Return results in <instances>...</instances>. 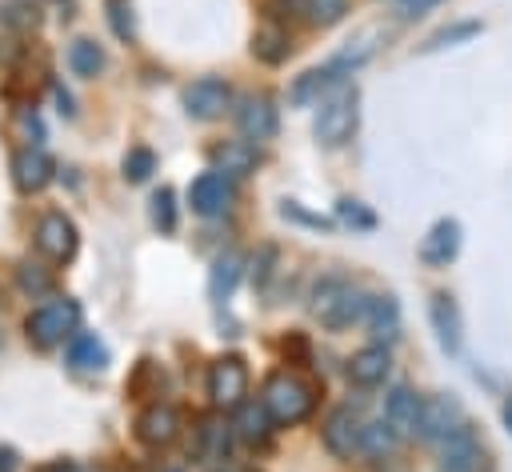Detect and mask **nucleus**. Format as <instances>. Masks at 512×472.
Instances as JSON below:
<instances>
[{"label":"nucleus","mask_w":512,"mask_h":472,"mask_svg":"<svg viewBox=\"0 0 512 472\" xmlns=\"http://www.w3.org/2000/svg\"><path fill=\"white\" fill-rule=\"evenodd\" d=\"M356 120H360V92L356 88H340L336 96H328L312 120V136L324 144V148H340L352 140L356 132Z\"/></svg>","instance_id":"obj_3"},{"label":"nucleus","mask_w":512,"mask_h":472,"mask_svg":"<svg viewBox=\"0 0 512 472\" xmlns=\"http://www.w3.org/2000/svg\"><path fill=\"white\" fill-rule=\"evenodd\" d=\"M392 448H396V432H392V424L388 420H376V424H364L360 428V452H368V456H392Z\"/></svg>","instance_id":"obj_27"},{"label":"nucleus","mask_w":512,"mask_h":472,"mask_svg":"<svg viewBox=\"0 0 512 472\" xmlns=\"http://www.w3.org/2000/svg\"><path fill=\"white\" fill-rule=\"evenodd\" d=\"M244 392H248V364L240 356H220L212 368H208V396L216 408H236L244 404Z\"/></svg>","instance_id":"obj_5"},{"label":"nucleus","mask_w":512,"mask_h":472,"mask_svg":"<svg viewBox=\"0 0 512 472\" xmlns=\"http://www.w3.org/2000/svg\"><path fill=\"white\" fill-rule=\"evenodd\" d=\"M272 256H276L272 248H260V264L252 260V280H256V284H264V280H268V272H272V268H268V264H272Z\"/></svg>","instance_id":"obj_36"},{"label":"nucleus","mask_w":512,"mask_h":472,"mask_svg":"<svg viewBox=\"0 0 512 472\" xmlns=\"http://www.w3.org/2000/svg\"><path fill=\"white\" fill-rule=\"evenodd\" d=\"M480 32V24L476 20H464V24H452V28H444V32H436L432 40H428V52H436V48H448V44H456V40H464V36H476Z\"/></svg>","instance_id":"obj_33"},{"label":"nucleus","mask_w":512,"mask_h":472,"mask_svg":"<svg viewBox=\"0 0 512 472\" xmlns=\"http://www.w3.org/2000/svg\"><path fill=\"white\" fill-rule=\"evenodd\" d=\"M16 464H20L16 452L12 448H0V472H16Z\"/></svg>","instance_id":"obj_38"},{"label":"nucleus","mask_w":512,"mask_h":472,"mask_svg":"<svg viewBox=\"0 0 512 472\" xmlns=\"http://www.w3.org/2000/svg\"><path fill=\"white\" fill-rule=\"evenodd\" d=\"M236 124H240V132H244L248 140H272L280 116H276V104H272L268 96H248V100L236 108Z\"/></svg>","instance_id":"obj_14"},{"label":"nucleus","mask_w":512,"mask_h":472,"mask_svg":"<svg viewBox=\"0 0 512 472\" xmlns=\"http://www.w3.org/2000/svg\"><path fill=\"white\" fill-rule=\"evenodd\" d=\"M252 56L264 60V64H280V60L288 56V32H284L276 20L260 24V28L252 32Z\"/></svg>","instance_id":"obj_22"},{"label":"nucleus","mask_w":512,"mask_h":472,"mask_svg":"<svg viewBox=\"0 0 512 472\" xmlns=\"http://www.w3.org/2000/svg\"><path fill=\"white\" fill-rule=\"evenodd\" d=\"M440 0H396V16L400 20H420L424 12H432Z\"/></svg>","instance_id":"obj_35"},{"label":"nucleus","mask_w":512,"mask_h":472,"mask_svg":"<svg viewBox=\"0 0 512 472\" xmlns=\"http://www.w3.org/2000/svg\"><path fill=\"white\" fill-rule=\"evenodd\" d=\"M304 12H308V20H312V24L332 28V24H340V20H344L348 0H304Z\"/></svg>","instance_id":"obj_28"},{"label":"nucleus","mask_w":512,"mask_h":472,"mask_svg":"<svg viewBox=\"0 0 512 472\" xmlns=\"http://www.w3.org/2000/svg\"><path fill=\"white\" fill-rule=\"evenodd\" d=\"M152 168H156V156H152L148 148H128V156H124V176H128L132 184L148 180V176H152Z\"/></svg>","instance_id":"obj_31"},{"label":"nucleus","mask_w":512,"mask_h":472,"mask_svg":"<svg viewBox=\"0 0 512 472\" xmlns=\"http://www.w3.org/2000/svg\"><path fill=\"white\" fill-rule=\"evenodd\" d=\"M460 252V224L456 220H436L428 236L420 240V260L424 264H448Z\"/></svg>","instance_id":"obj_17"},{"label":"nucleus","mask_w":512,"mask_h":472,"mask_svg":"<svg viewBox=\"0 0 512 472\" xmlns=\"http://www.w3.org/2000/svg\"><path fill=\"white\" fill-rule=\"evenodd\" d=\"M160 472H184V468H160Z\"/></svg>","instance_id":"obj_41"},{"label":"nucleus","mask_w":512,"mask_h":472,"mask_svg":"<svg viewBox=\"0 0 512 472\" xmlns=\"http://www.w3.org/2000/svg\"><path fill=\"white\" fill-rule=\"evenodd\" d=\"M228 104H232V88L220 76H200L184 88V112L192 120H216V116H224Z\"/></svg>","instance_id":"obj_7"},{"label":"nucleus","mask_w":512,"mask_h":472,"mask_svg":"<svg viewBox=\"0 0 512 472\" xmlns=\"http://www.w3.org/2000/svg\"><path fill=\"white\" fill-rule=\"evenodd\" d=\"M212 172H228V176H248L256 168V148L248 140H224L212 148Z\"/></svg>","instance_id":"obj_20"},{"label":"nucleus","mask_w":512,"mask_h":472,"mask_svg":"<svg viewBox=\"0 0 512 472\" xmlns=\"http://www.w3.org/2000/svg\"><path fill=\"white\" fill-rule=\"evenodd\" d=\"M500 416H504V428H508V432H512V396H508V400H504V408H500Z\"/></svg>","instance_id":"obj_40"},{"label":"nucleus","mask_w":512,"mask_h":472,"mask_svg":"<svg viewBox=\"0 0 512 472\" xmlns=\"http://www.w3.org/2000/svg\"><path fill=\"white\" fill-rule=\"evenodd\" d=\"M336 216H340L344 224H352V228H372V224H376V216H372L364 204H356V200H340V204H336Z\"/></svg>","instance_id":"obj_34"},{"label":"nucleus","mask_w":512,"mask_h":472,"mask_svg":"<svg viewBox=\"0 0 512 472\" xmlns=\"http://www.w3.org/2000/svg\"><path fill=\"white\" fill-rule=\"evenodd\" d=\"M240 412H236V432H240V440H248V444H260V440H268V412H264V404H236Z\"/></svg>","instance_id":"obj_26"},{"label":"nucleus","mask_w":512,"mask_h":472,"mask_svg":"<svg viewBox=\"0 0 512 472\" xmlns=\"http://www.w3.org/2000/svg\"><path fill=\"white\" fill-rule=\"evenodd\" d=\"M16 280H20V288H24L28 296H44V292H52V276H48L40 264H32V260H24V264L16 268Z\"/></svg>","instance_id":"obj_29"},{"label":"nucleus","mask_w":512,"mask_h":472,"mask_svg":"<svg viewBox=\"0 0 512 472\" xmlns=\"http://www.w3.org/2000/svg\"><path fill=\"white\" fill-rule=\"evenodd\" d=\"M152 224L160 232H172L176 228V196H172V188H160L152 196Z\"/></svg>","instance_id":"obj_30"},{"label":"nucleus","mask_w":512,"mask_h":472,"mask_svg":"<svg viewBox=\"0 0 512 472\" xmlns=\"http://www.w3.org/2000/svg\"><path fill=\"white\" fill-rule=\"evenodd\" d=\"M68 68H72L76 76H84V80L96 76V72L104 68V52H100V44H96V40H84V36L72 40V44H68Z\"/></svg>","instance_id":"obj_25"},{"label":"nucleus","mask_w":512,"mask_h":472,"mask_svg":"<svg viewBox=\"0 0 512 472\" xmlns=\"http://www.w3.org/2000/svg\"><path fill=\"white\" fill-rule=\"evenodd\" d=\"M456 428H464V408L456 396H424L420 400V440H448Z\"/></svg>","instance_id":"obj_6"},{"label":"nucleus","mask_w":512,"mask_h":472,"mask_svg":"<svg viewBox=\"0 0 512 472\" xmlns=\"http://www.w3.org/2000/svg\"><path fill=\"white\" fill-rule=\"evenodd\" d=\"M32 240L48 260H72L76 256V224L64 212H44Z\"/></svg>","instance_id":"obj_8"},{"label":"nucleus","mask_w":512,"mask_h":472,"mask_svg":"<svg viewBox=\"0 0 512 472\" xmlns=\"http://www.w3.org/2000/svg\"><path fill=\"white\" fill-rule=\"evenodd\" d=\"M280 212H284V216H292V220H304V224H316V228H324V224H328L324 216H312V212H300V208H296V204H288V200H284V208H280Z\"/></svg>","instance_id":"obj_37"},{"label":"nucleus","mask_w":512,"mask_h":472,"mask_svg":"<svg viewBox=\"0 0 512 472\" xmlns=\"http://www.w3.org/2000/svg\"><path fill=\"white\" fill-rule=\"evenodd\" d=\"M188 204H192L196 216H208V220H212V216H224L228 204H232V184H228V176H220V172L196 176L192 188H188Z\"/></svg>","instance_id":"obj_9"},{"label":"nucleus","mask_w":512,"mask_h":472,"mask_svg":"<svg viewBox=\"0 0 512 472\" xmlns=\"http://www.w3.org/2000/svg\"><path fill=\"white\" fill-rule=\"evenodd\" d=\"M364 320H368L372 336H396L400 332V304L392 296H372Z\"/></svg>","instance_id":"obj_24"},{"label":"nucleus","mask_w":512,"mask_h":472,"mask_svg":"<svg viewBox=\"0 0 512 472\" xmlns=\"http://www.w3.org/2000/svg\"><path fill=\"white\" fill-rule=\"evenodd\" d=\"M108 20H112V32L120 40H132L136 36V24H132V8L128 0H108Z\"/></svg>","instance_id":"obj_32"},{"label":"nucleus","mask_w":512,"mask_h":472,"mask_svg":"<svg viewBox=\"0 0 512 472\" xmlns=\"http://www.w3.org/2000/svg\"><path fill=\"white\" fill-rule=\"evenodd\" d=\"M428 316H432V328H436L440 344H444L448 352H460V312H456V300H452L448 292H432Z\"/></svg>","instance_id":"obj_18"},{"label":"nucleus","mask_w":512,"mask_h":472,"mask_svg":"<svg viewBox=\"0 0 512 472\" xmlns=\"http://www.w3.org/2000/svg\"><path fill=\"white\" fill-rule=\"evenodd\" d=\"M368 300H372V296H364V292L352 288L348 280H324V284L312 292V316H316L324 328L344 332V328H352L356 320L368 316Z\"/></svg>","instance_id":"obj_1"},{"label":"nucleus","mask_w":512,"mask_h":472,"mask_svg":"<svg viewBox=\"0 0 512 472\" xmlns=\"http://www.w3.org/2000/svg\"><path fill=\"white\" fill-rule=\"evenodd\" d=\"M52 172H56V164L44 148H24L12 156V180L20 192H40L52 180Z\"/></svg>","instance_id":"obj_15"},{"label":"nucleus","mask_w":512,"mask_h":472,"mask_svg":"<svg viewBox=\"0 0 512 472\" xmlns=\"http://www.w3.org/2000/svg\"><path fill=\"white\" fill-rule=\"evenodd\" d=\"M68 364L80 368V372H100L108 364V348L92 332H72V340H68Z\"/></svg>","instance_id":"obj_21"},{"label":"nucleus","mask_w":512,"mask_h":472,"mask_svg":"<svg viewBox=\"0 0 512 472\" xmlns=\"http://www.w3.org/2000/svg\"><path fill=\"white\" fill-rule=\"evenodd\" d=\"M136 436H140V444H148V448H164V444H172L176 436H180V416H176V408L172 404H148L140 416H136Z\"/></svg>","instance_id":"obj_11"},{"label":"nucleus","mask_w":512,"mask_h":472,"mask_svg":"<svg viewBox=\"0 0 512 472\" xmlns=\"http://www.w3.org/2000/svg\"><path fill=\"white\" fill-rule=\"evenodd\" d=\"M244 260L236 256V252H224V256H216L212 260V272H208V292H212V300H228L232 296V288H236V280H240V268Z\"/></svg>","instance_id":"obj_23"},{"label":"nucleus","mask_w":512,"mask_h":472,"mask_svg":"<svg viewBox=\"0 0 512 472\" xmlns=\"http://www.w3.org/2000/svg\"><path fill=\"white\" fill-rule=\"evenodd\" d=\"M420 400H424V396H416V392L404 388V384L388 392V400H384V420L392 424L396 436H416V428H420Z\"/></svg>","instance_id":"obj_16"},{"label":"nucleus","mask_w":512,"mask_h":472,"mask_svg":"<svg viewBox=\"0 0 512 472\" xmlns=\"http://www.w3.org/2000/svg\"><path fill=\"white\" fill-rule=\"evenodd\" d=\"M360 416L344 404V408H332L328 420H324V448L340 460H348L352 452H360Z\"/></svg>","instance_id":"obj_12"},{"label":"nucleus","mask_w":512,"mask_h":472,"mask_svg":"<svg viewBox=\"0 0 512 472\" xmlns=\"http://www.w3.org/2000/svg\"><path fill=\"white\" fill-rule=\"evenodd\" d=\"M260 404H264V412H268L276 424H300V420L312 412L316 396H312V384L300 380L296 372H272V376L264 380Z\"/></svg>","instance_id":"obj_2"},{"label":"nucleus","mask_w":512,"mask_h":472,"mask_svg":"<svg viewBox=\"0 0 512 472\" xmlns=\"http://www.w3.org/2000/svg\"><path fill=\"white\" fill-rule=\"evenodd\" d=\"M40 472H76V464H72V460H56V464H48V468H40Z\"/></svg>","instance_id":"obj_39"},{"label":"nucleus","mask_w":512,"mask_h":472,"mask_svg":"<svg viewBox=\"0 0 512 472\" xmlns=\"http://www.w3.org/2000/svg\"><path fill=\"white\" fill-rule=\"evenodd\" d=\"M344 60H332V64H324V68H308V72H300L296 80H292V88H288V100L296 104V108H308V104H320V96L324 92H332L344 76Z\"/></svg>","instance_id":"obj_10"},{"label":"nucleus","mask_w":512,"mask_h":472,"mask_svg":"<svg viewBox=\"0 0 512 472\" xmlns=\"http://www.w3.org/2000/svg\"><path fill=\"white\" fill-rule=\"evenodd\" d=\"M480 464V444L472 436V428H456L448 440H440V460H436V472H476Z\"/></svg>","instance_id":"obj_13"},{"label":"nucleus","mask_w":512,"mask_h":472,"mask_svg":"<svg viewBox=\"0 0 512 472\" xmlns=\"http://www.w3.org/2000/svg\"><path fill=\"white\" fill-rule=\"evenodd\" d=\"M76 324H80V304L60 296V300H48V304L32 308L28 320H24V332L36 348H56V344L72 340Z\"/></svg>","instance_id":"obj_4"},{"label":"nucleus","mask_w":512,"mask_h":472,"mask_svg":"<svg viewBox=\"0 0 512 472\" xmlns=\"http://www.w3.org/2000/svg\"><path fill=\"white\" fill-rule=\"evenodd\" d=\"M388 368H392V360H388V352L384 348H360V352H352V360H348V380L352 384H360V388H376L384 376H388Z\"/></svg>","instance_id":"obj_19"}]
</instances>
